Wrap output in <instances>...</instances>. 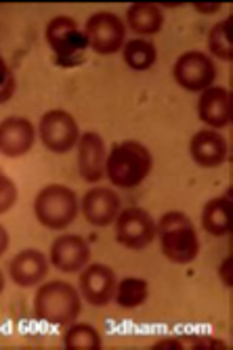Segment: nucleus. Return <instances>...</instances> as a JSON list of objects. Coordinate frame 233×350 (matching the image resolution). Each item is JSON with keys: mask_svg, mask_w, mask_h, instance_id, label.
<instances>
[{"mask_svg": "<svg viewBox=\"0 0 233 350\" xmlns=\"http://www.w3.org/2000/svg\"><path fill=\"white\" fill-rule=\"evenodd\" d=\"M154 168L151 151L139 141L116 143L106 157V176L118 189L139 187Z\"/></svg>", "mask_w": 233, "mask_h": 350, "instance_id": "obj_1", "label": "nucleus"}, {"mask_svg": "<svg viewBox=\"0 0 233 350\" xmlns=\"http://www.w3.org/2000/svg\"><path fill=\"white\" fill-rule=\"evenodd\" d=\"M160 250L173 265H191L199 254V237L187 214L179 210L166 212L156 222Z\"/></svg>", "mask_w": 233, "mask_h": 350, "instance_id": "obj_2", "label": "nucleus"}, {"mask_svg": "<svg viewBox=\"0 0 233 350\" xmlns=\"http://www.w3.org/2000/svg\"><path fill=\"white\" fill-rule=\"evenodd\" d=\"M82 312V296L68 281H49L40 285L34 298V317L49 325L68 327Z\"/></svg>", "mask_w": 233, "mask_h": 350, "instance_id": "obj_3", "label": "nucleus"}, {"mask_svg": "<svg viewBox=\"0 0 233 350\" xmlns=\"http://www.w3.org/2000/svg\"><path fill=\"white\" fill-rule=\"evenodd\" d=\"M47 44L51 46L57 66L74 68L84 61V51L88 49V38L84 27L74 17L59 15L47 23L45 31Z\"/></svg>", "mask_w": 233, "mask_h": 350, "instance_id": "obj_4", "label": "nucleus"}, {"mask_svg": "<svg viewBox=\"0 0 233 350\" xmlns=\"http://www.w3.org/2000/svg\"><path fill=\"white\" fill-rule=\"evenodd\" d=\"M34 214L45 229L61 231L70 227L78 216V198L74 189L65 185H47L34 200Z\"/></svg>", "mask_w": 233, "mask_h": 350, "instance_id": "obj_5", "label": "nucleus"}, {"mask_svg": "<svg viewBox=\"0 0 233 350\" xmlns=\"http://www.w3.org/2000/svg\"><path fill=\"white\" fill-rule=\"evenodd\" d=\"M88 46L97 55H116L126 44V25L112 11H99L88 17L86 25Z\"/></svg>", "mask_w": 233, "mask_h": 350, "instance_id": "obj_6", "label": "nucleus"}, {"mask_svg": "<svg viewBox=\"0 0 233 350\" xmlns=\"http://www.w3.org/2000/svg\"><path fill=\"white\" fill-rule=\"evenodd\" d=\"M38 137L51 153H68L78 145L80 129L72 113L65 109H51L40 118Z\"/></svg>", "mask_w": 233, "mask_h": 350, "instance_id": "obj_7", "label": "nucleus"}, {"mask_svg": "<svg viewBox=\"0 0 233 350\" xmlns=\"http://www.w3.org/2000/svg\"><path fill=\"white\" fill-rule=\"evenodd\" d=\"M173 76L183 90L202 92L214 84L217 78L214 59L202 51H187L175 61Z\"/></svg>", "mask_w": 233, "mask_h": 350, "instance_id": "obj_8", "label": "nucleus"}, {"mask_svg": "<svg viewBox=\"0 0 233 350\" xmlns=\"http://www.w3.org/2000/svg\"><path fill=\"white\" fill-rule=\"evenodd\" d=\"M116 241L128 250H145L156 239V220L143 208H126L116 216Z\"/></svg>", "mask_w": 233, "mask_h": 350, "instance_id": "obj_9", "label": "nucleus"}, {"mask_svg": "<svg viewBox=\"0 0 233 350\" xmlns=\"http://www.w3.org/2000/svg\"><path fill=\"white\" fill-rule=\"evenodd\" d=\"M118 277L108 265H86L80 273V296L93 306H108L114 300Z\"/></svg>", "mask_w": 233, "mask_h": 350, "instance_id": "obj_10", "label": "nucleus"}, {"mask_svg": "<svg viewBox=\"0 0 233 350\" xmlns=\"http://www.w3.org/2000/svg\"><path fill=\"white\" fill-rule=\"evenodd\" d=\"M80 210L88 225L103 229L116 220V216L122 210V202L112 187H93L84 193L80 202Z\"/></svg>", "mask_w": 233, "mask_h": 350, "instance_id": "obj_11", "label": "nucleus"}, {"mask_svg": "<svg viewBox=\"0 0 233 350\" xmlns=\"http://www.w3.org/2000/svg\"><path fill=\"white\" fill-rule=\"evenodd\" d=\"M197 118L212 131L227 129L233 120V97L225 86H210L199 92Z\"/></svg>", "mask_w": 233, "mask_h": 350, "instance_id": "obj_12", "label": "nucleus"}, {"mask_svg": "<svg viewBox=\"0 0 233 350\" xmlns=\"http://www.w3.org/2000/svg\"><path fill=\"white\" fill-rule=\"evenodd\" d=\"M49 260L61 273H80L90 260L88 241L80 235H61L51 245Z\"/></svg>", "mask_w": 233, "mask_h": 350, "instance_id": "obj_13", "label": "nucleus"}, {"mask_svg": "<svg viewBox=\"0 0 233 350\" xmlns=\"http://www.w3.org/2000/svg\"><path fill=\"white\" fill-rule=\"evenodd\" d=\"M34 141L36 129L29 120L11 116L0 122V155L21 157L34 147Z\"/></svg>", "mask_w": 233, "mask_h": 350, "instance_id": "obj_14", "label": "nucleus"}, {"mask_svg": "<svg viewBox=\"0 0 233 350\" xmlns=\"http://www.w3.org/2000/svg\"><path fill=\"white\" fill-rule=\"evenodd\" d=\"M189 155L199 168H219L229 155L227 139L212 129L199 131L189 141Z\"/></svg>", "mask_w": 233, "mask_h": 350, "instance_id": "obj_15", "label": "nucleus"}, {"mask_svg": "<svg viewBox=\"0 0 233 350\" xmlns=\"http://www.w3.org/2000/svg\"><path fill=\"white\" fill-rule=\"evenodd\" d=\"M106 141L97 133H84L78 139V170L86 183H99L106 176Z\"/></svg>", "mask_w": 233, "mask_h": 350, "instance_id": "obj_16", "label": "nucleus"}, {"mask_svg": "<svg viewBox=\"0 0 233 350\" xmlns=\"http://www.w3.org/2000/svg\"><path fill=\"white\" fill-rule=\"evenodd\" d=\"M9 275L19 288H34L49 275V258L40 250H23L11 260Z\"/></svg>", "mask_w": 233, "mask_h": 350, "instance_id": "obj_17", "label": "nucleus"}, {"mask_svg": "<svg viewBox=\"0 0 233 350\" xmlns=\"http://www.w3.org/2000/svg\"><path fill=\"white\" fill-rule=\"evenodd\" d=\"M233 206L231 191L227 189L225 196L206 202L202 210V229L212 237H225L233 231Z\"/></svg>", "mask_w": 233, "mask_h": 350, "instance_id": "obj_18", "label": "nucleus"}, {"mask_svg": "<svg viewBox=\"0 0 233 350\" xmlns=\"http://www.w3.org/2000/svg\"><path fill=\"white\" fill-rule=\"evenodd\" d=\"M126 23L139 36H154L164 25V11L156 3H135L126 11Z\"/></svg>", "mask_w": 233, "mask_h": 350, "instance_id": "obj_19", "label": "nucleus"}, {"mask_svg": "<svg viewBox=\"0 0 233 350\" xmlns=\"http://www.w3.org/2000/svg\"><path fill=\"white\" fill-rule=\"evenodd\" d=\"M124 63L135 72H145L156 66L158 61V49L147 38H132L122 46Z\"/></svg>", "mask_w": 233, "mask_h": 350, "instance_id": "obj_20", "label": "nucleus"}, {"mask_svg": "<svg viewBox=\"0 0 233 350\" xmlns=\"http://www.w3.org/2000/svg\"><path fill=\"white\" fill-rule=\"evenodd\" d=\"M149 296V283L141 277H124L116 285V294L114 300L120 308L132 310L139 308Z\"/></svg>", "mask_w": 233, "mask_h": 350, "instance_id": "obj_21", "label": "nucleus"}, {"mask_svg": "<svg viewBox=\"0 0 233 350\" xmlns=\"http://www.w3.org/2000/svg\"><path fill=\"white\" fill-rule=\"evenodd\" d=\"M65 350H101L103 338L90 323H70L63 334Z\"/></svg>", "mask_w": 233, "mask_h": 350, "instance_id": "obj_22", "label": "nucleus"}, {"mask_svg": "<svg viewBox=\"0 0 233 350\" xmlns=\"http://www.w3.org/2000/svg\"><path fill=\"white\" fill-rule=\"evenodd\" d=\"M154 350H162V348H179V350H227V344L221 338L214 336H175V338H164L158 340L154 346Z\"/></svg>", "mask_w": 233, "mask_h": 350, "instance_id": "obj_23", "label": "nucleus"}, {"mask_svg": "<svg viewBox=\"0 0 233 350\" xmlns=\"http://www.w3.org/2000/svg\"><path fill=\"white\" fill-rule=\"evenodd\" d=\"M231 23L233 17H225L223 21L214 23L210 34H208V51L212 57L221 61H231L233 59V44H231Z\"/></svg>", "mask_w": 233, "mask_h": 350, "instance_id": "obj_24", "label": "nucleus"}, {"mask_svg": "<svg viewBox=\"0 0 233 350\" xmlns=\"http://www.w3.org/2000/svg\"><path fill=\"white\" fill-rule=\"evenodd\" d=\"M17 185L11 180V176H7V172L0 168V216L7 214L15 204H17Z\"/></svg>", "mask_w": 233, "mask_h": 350, "instance_id": "obj_25", "label": "nucleus"}, {"mask_svg": "<svg viewBox=\"0 0 233 350\" xmlns=\"http://www.w3.org/2000/svg\"><path fill=\"white\" fill-rule=\"evenodd\" d=\"M15 86H17V80H15L13 70L9 68V63L0 57V105L11 101Z\"/></svg>", "mask_w": 233, "mask_h": 350, "instance_id": "obj_26", "label": "nucleus"}, {"mask_svg": "<svg viewBox=\"0 0 233 350\" xmlns=\"http://www.w3.org/2000/svg\"><path fill=\"white\" fill-rule=\"evenodd\" d=\"M219 277L223 279V283L227 285V288H231V258L227 256L223 260V265L219 267Z\"/></svg>", "mask_w": 233, "mask_h": 350, "instance_id": "obj_27", "label": "nucleus"}, {"mask_svg": "<svg viewBox=\"0 0 233 350\" xmlns=\"http://www.w3.org/2000/svg\"><path fill=\"white\" fill-rule=\"evenodd\" d=\"M7 250H9V233L3 225H0V256H5Z\"/></svg>", "mask_w": 233, "mask_h": 350, "instance_id": "obj_28", "label": "nucleus"}, {"mask_svg": "<svg viewBox=\"0 0 233 350\" xmlns=\"http://www.w3.org/2000/svg\"><path fill=\"white\" fill-rule=\"evenodd\" d=\"M195 9L199 11V13H214L217 9H221V5H195Z\"/></svg>", "mask_w": 233, "mask_h": 350, "instance_id": "obj_29", "label": "nucleus"}, {"mask_svg": "<svg viewBox=\"0 0 233 350\" xmlns=\"http://www.w3.org/2000/svg\"><path fill=\"white\" fill-rule=\"evenodd\" d=\"M5 292V275H3V271H0V294Z\"/></svg>", "mask_w": 233, "mask_h": 350, "instance_id": "obj_30", "label": "nucleus"}]
</instances>
